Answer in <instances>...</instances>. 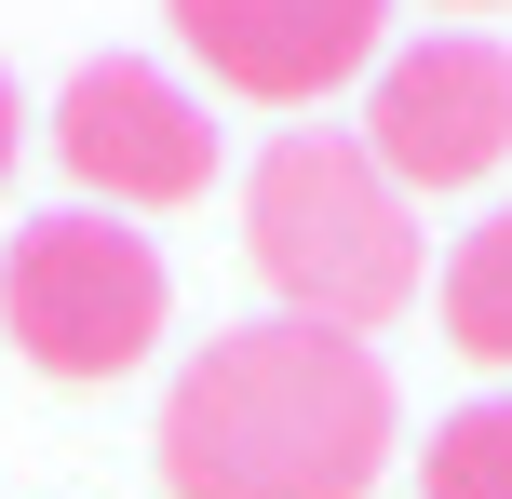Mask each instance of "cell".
<instances>
[{
  "label": "cell",
  "mask_w": 512,
  "mask_h": 499,
  "mask_svg": "<svg viewBox=\"0 0 512 499\" xmlns=\"http://www.w3.org/2000/svg\"><path fill=\"white\" fill-rule=\"evenodd\" d=\"M391 365L324 324H230L162 378V499H364L391 473Z\"/></svg>",
  "instance_id": "cell-1"
},
{
  "label": "cell",
  "mask_w": 512,
  "mask_h": 499,
  "mask_svg": "<svg viewBox=\"0 0 512 499\" xmlns=\"http://www.w3.org/2000/svg\"><path fill=\"white\" fill-rule=\"evenodd\" d=\"M243 257H256V284L283 297V324H324V338H378V324H405L418 284H432L418 203L364 162V135H337V122H297V135L256 149Z\"/></svg>",
  "instance_id": "cell-2"
},
{
  "label": "cell",
  "mask_w": 512,
  "mask_h": 499,
  "mask_svg": "<svg viewBox=\"0 0 512 499\" xmlns=\"http://www.w3.org/2000/svg\"><path fill=\"white\" fill-rule=\"evenodd\" d=\"M162 311H176V284H162L149 230H122V216H95V203L27 216V230L0 243V324H14V351L41 378H68V392L135 378L162 351Z\"/></svg>",
  "instance_id": "cell-3"
},
{
  "label": "cell",
  "mask_w": 512,
  "mask_h": 499,
  "mask_svg": "<svg viewBox=\"0 0 512 499\" xmlns=\"http://www.w3.org/2000/svg\"><path fill=\"white\" fill-rule=\"evenodd\" d=\"M364 162H378L391 189H486L512 162V54L472 41V27H432V41L378 54V81H364Z\"/></svg>",
  "instance_id": "cell-4"
},
{
  "label": "cell",
  "mask_w": 512,
  "mask_h": 499,
  "mask_svg": "<svg viewBox=\"0 0 512 499\" xmlns=\"http://www.w3.org/2000/svg\"><path fill=\"white\" fill-rule=\"evenodd\" d=\"M54 162H68L108 216L203 203L216 189V108L189 95L176 68H149V54H95V68L54 95Z\"/></svg>",
  "instance_id": "cell-5"
},
{
  "label": "cell",
  "mask_w": 512,
  "mask_h": 499,
  "mask_svg": "<svg viewBox=\"0 0 512 499\" xmlns=\"http://www.w3.org/2000/svg\"><path fill=\"white\" fill-rule=\"evenodd\" d=\"M162 14L216 68V95H256V108H324L391 41V0H162Z\"/></svg>",
  "instance_id": "cell-6"
},
{
  "label": "cell",
  "mask_w": 512,
  "mask_h": 499,
  "mask_svg": "<svg viewBox=\"0 0 512 499\" xmlns=\"http://www.w3.org/2000/svg\"><path fill=\"white\" fill-rule=\"evenodd\" d=\"M445 338H459L472 365H499V378H512V203H499V216H472L459 257H445Z\"/></svg>",
  "instance_id": "cell-7"
},
{
  "label": "cell",
  "mask_w": 512,
  "mask_h": 499,
  "mask_svg": "<svg viewBox=\"0 0 512 499\" xmlns=\"http://www.w3.org/2000/svg\"><path fill=\"white\" fill-rule=\"evenodd\" d=\"M418 499H512V392L432 419V446H418Z\"/></svg>",
  "instance_id": "cell-8"
},
{
  "label": "cell",
  "mask_w": 512,
  "mask_h": 499,
  "mask_svg": "<svg viewBox=\"0 0 512 499\" xmlns=\"http://www.w3.org/2000/svg\"><path fill=\"white\" fill-rule=\"evenodd\" d=\"M14 149H27V95H14V68H0V176H14Z\"/></svg>",
  "instance_id": "cell-9"
},
{
  "label": "cell",
  "mask_w": 512,
  "mask_h": 499,
  "mask_svg": "<svg viewBox=\"0 0 512 499\" xmlns=\"http://www.w3.org/2000/svg\"><path fill=\"white\" fill-rule=\"evenodd\" d=\"M445 14H499V0H445Z\"/></svg>",
  "instance_id": "cell-10"
}]
</instances>
